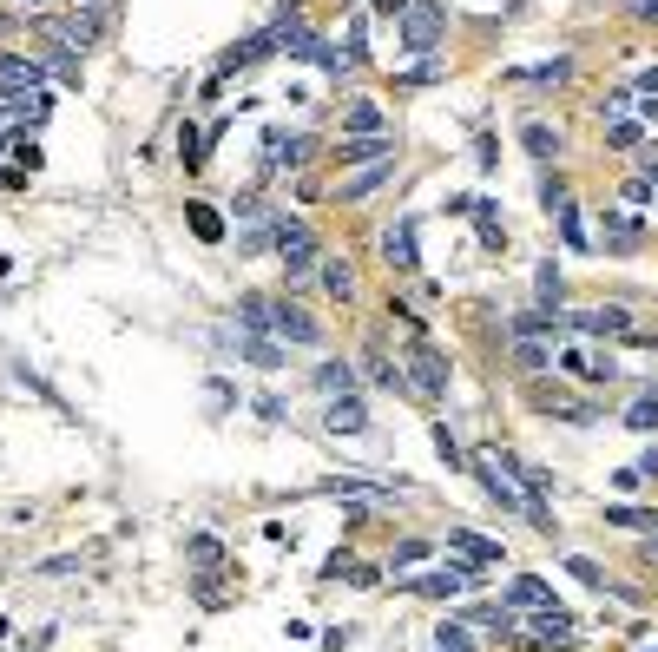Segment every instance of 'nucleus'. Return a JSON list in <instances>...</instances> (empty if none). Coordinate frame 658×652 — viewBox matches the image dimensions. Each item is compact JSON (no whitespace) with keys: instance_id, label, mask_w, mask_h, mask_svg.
<instances>
[{"instance_id":"nucleus-1","label":"nucleus","mask_w":658,"mask_h":652,"mask_svg":"<svg viewBox=\"0 0 658 652\" xmlns=\"http://www.w3.org/2000/svg\"><path fill=\"white\" fill-rule=\"evenodd\" d=\"M277 257H283V284L290 290H303L316 277V264H323V244H316V231L303 218H290V211H283L277 218Z\"/></svg>"},{"instance_id":"nucleus-2","label":"nucleus","mask_w":658,"mask_h":652,"mask_svg":"<svg viewBox=\"0 0 658 652\" xmlns=\"http://www.w3.org/2000/svg\"><path fill=\"white\" fill-rule=\"evenodd\" d=\"M408 389L415 396H448V382H455V369H448V356L428 343V336H408Z\"/></svg>"},{"instance_id":"nucleus-3","label":"nucleus","mask_w":658,"mask_h":652,"mask_svg":"<svg viewBox=\"0 0 658 652\" xmlns=\"http://www.w3.org/2000/svg\"><path fill=\"white\" fill-rule=\"evenodd\" d=\"M310 159H316V139L277 126V132L264 139V159H257V185H270V178H283V172H303Z\"/></svg>"},{"instance_id":"nucleus-4","label":"nucleus","mask_w":658,"mask_h":652,"mask_svg":"<svg viewBox=\"0 0 658 652\" xmlns=\"http://www.w3.org/2000/svg\"><path fill=\"white\" fill-rule=\"evenodd\" d=\"M270 336H277L283 350H316V343H323V323H316L303 303L270 297Z\"/></svg>"},{"instance_id":"nucleus-5","label":"nucleus","mask_w":658,"mask_h":652,"mask_svg":"<svg viewBox=\"0 0 658 652\" xmlns=\"http://www.w3.org/2000/svg\"><path fill=\"white\" fill-rule=\"evenodd\" d=\"M468 468H474V481H481V494H487V501H494L501 514H520V508H527V494H520V481H514V475H501V462H494L487 448H481V455H468Z\"/></svg>"},{"instance_id":"nucleus-6","label":"nucleus","mask_w":658,"mask_h":652,"mask_svg":"<svg viewBox=\"0 0 658 652\" xmlns=\"http://www.w3.org/2000/svg\"><path fill=\"white\" fill-rule=\"evenodd\" d=\"M441 33H448V7H441V0H408V14H402V47L428 53Z\"/></svg>"},{"instance_id":"nucleus-7","label":"nucleus","mask_w":658,"mask_h":652,"mask_svg":"<svg viewBox=\"0 0 658 652\" xmlns=\"http://www.w3.org/2000/svg\"><path fill=\"white\" fill-rule=\"evenodd\" d=\"M481 573L487 567H441V573H422V580H408V587H395V593H422V600H455V593H474L481 587Z\"/></svg>"},{"instance_id":"nucleus-8","label":"nucleus","mask_w":658,"mask_h":652,"mask_svg":"<svg viewBox=\"0 0 658 652\" xmlns=\"http://www.w3.org/2000/svg\"><path fill=\"white\" fill-rule=\"evenodd\" d=\"M40 33L60 40V47H73V53H86L99 33H106V14H99V7H79V14H66V20H40Z\"/></svg>"},{"instance_id":"nucleus-9","label":"nucleus","mask_w":658,"mask_h":652,"mask_svg":"<svg viewBox=\"0 0 658 652\" xmlns=\"http://www.w3.org/2000/svg\"><path fill=\"white\" fill-rule=\"evenodd\" d=\"M501 606H507V613H547V606H560V593H553L540 573H514L507 593H501Z\"/></svg>"},{"instance_id":"nucleus-10","label":"nucleus","mask_w":658,"mask_h":652,"mask_svg":"<svg viewBox=\"0 0 658 652\" xmlns=\"http://www.w3.org/2000/svg\"><path fill=\"white\" fill-rule=\"evenodd\" d=\"M566 330L593 336V343H612V336H626V330H632V317L619 310V303H599V310H573V317H566Z\"/></svg>"},{"instance_id":"nucleus-11","label":"nucleus","mask_w":658,"mask_h":652,"mask_svg":"<svg viewBox=\"0 0 658 652\" xmlns=\"http://www.w3.org/2000/svg\"><path fill=\"white\" fill-rule=\"evenodd\" d=\"M218 343L231 356H244V363H257V369H283V343H277V336H257V330H237L231 336V330H224Z\"/></svg>"},{"instance_id":"nucleus-12","label":"nucleus","mask_w":658,"mask_h":652,"mask_svg":"<svg viewBox=\"0 0 658 652\" xmlns=\"http://www.w3.org/2000/svg\"><path fill=\"white\" fill-rule=\"evenodd\" d=\"M599 251H612V257L645 251V218H639V211H612V218H606V238H599Z\"/></svg>"},{"instance_id":"nucleus-13","label":"nucleus","mask_w":658,"mask_h":652,"mask_svg":"<svg viewBox=\"0 0 658 652\" xmlns=\"http://www.w3.org/2000/svg\"><path fill=\"white\" fill-rule=\"evenodd\" d=\"M382 257H389L402 277H415L422 271V257H415V218H395L389 231H382Z\"/></svg>"},{"instance_id":"nucleus-14","label":"nucleus","mask_w":658,"mask_h":652,"mask_svg":"<svg viewBox=\"0 0 658 652\" xmlns=\"http://www.w3.org/2000/svg\"><path fill=\"white\" fill-rule=\"evenodd\" d=\"M448 554H461L468 567H501L507 547H501V541H487V534H474V527H455V534H448Z\"/></svg>"},{"instance_id":"nucleus-15","label":"nucleus","mask_w":658,"mask_h":652,"mask_svg":"<svg viewBox=\"0 0 658 652\" xmlns=\"http://www.w3.org/2000/svg\"><path fill=\"white\" fill-rule=\"evenodd\" d=\"M323 429L329 435H369V409H362V396H336L323 415Z\"/></svg>"},{"instance_id":"nucleus-16","label":"nucleus","mask_w":658,"mask_h":652,"mask_svg":"<svg viewBox=\"0 0 658 652\" xmlns=\"http://www.w3.org/2000/svg\"><path fill=\"white\" fill-rule=\"evenodd\" d=\"M382 159H395V139H389V132H376V139H343V145H336V165H382Z\"/></svg>"},{"instance_id":"nucleus-17","label":"nucleus","mask_w":658,"mask_h":652,"mask_svg":"<svg viewBox=\"0 0 658 652\" xmlns=\"http://www.w3.org/2000/svg\"><path fill=\"white\" fill-rule=\"evenodd\" d=\"M362 376H369V382H382V389H408V369L395 363V356L382 350V343H369V350H362Z\"/></svg>"},{"instance_id":"nucleus-18","label":"nucleus","mask_w":658,"mask_h":652,"mask_svg":"<svg viewBox=\"0 0 658 652\" xmlns=\"http://www.w3.org/2000/svg\"><path fill=\"white\" fill-rule=\"evenodd\" d=\"M40 80H47V60H20V53H0V86L40 93Z\"/></svg>"},{"instance_id":"nucleus-19","label":"nucleus","mask_w":658,"mask_h":652,"mask_svg":"<svg viewBox=\"0 0 658 652\" xmlns=\"http://www.w3.org/2000/svg\"><path fill=\"white\" fill-rule=\"evenodd\" d=\"M376 132H389L382 106H376V99H356V106L343 112V139H376Z\"/></svg>"},{"instance_id":"nucleus-20","label":"nucleus","mask_w":658,"mask_h":652,"mask_svg":"<svg viewBox=\"0 0 658 652\" xmlns=\"http://www.w3.org/2000/svg\"><path fill=\"white\" fill-rule=\"evenodd\" d=\"M507 330H514V336H540V343H553V336L566 330V310H520Z\"/></svg>"},{"instance_id":"nucleus-21","label":"nucleus","mask_w":658,"mask_h":652,"mask_svg":"<svg viewBox=\"0 0 658 652\" xmlns=\"http://www.w3.org/2000/svg\"><path fill=\"white\" fill-rule=\"evenodd\" d=\"M316 389H323L329 402H336V396H356V363H349V356H329V363L316 369Z\"/></svg>"},{"instance_id":"nucleus-22","label":"nucleus","mask_w":658,"mask_h":652,"mask_svg":"<svg viewBox=\"0 0 658 652\" xmlns=\"http://www.w3.org/2000/svg\"><path fill=\"white\" fill-rule=\"evenodd\" d=\"M389 178H395V159H382V165H362V172L349 178V185L336 191V198H343V205H356V198H369V191H382Z\"/></svg>"},{"instance_id":"nucleus-23","label":"nucleus","mask_w":658,"mask_h":652,"mask_svg":"<svg viewBox=\"0 0 658 652\" xmlns=\"http://www.w3.org/2000/svg\"><path fill=\"white\" fill-rule=\"evenodd\" d=\"M316 277H323V290H329L336 303L356 297V271H349V257H323V264H316Z\"/></svg>"},{"instance_id":"nucleus-24","label":"nucleus","mask_w":658,"mask_h":652,"mask_svg":"<svg viewBox=\"0 0 658 652\" xmlns=\"http://www.w3.org/2000/svg\"><path fill=\"white\" fill-rule=\"evenodd\" d=\"M514 80L520 86H566L573 80V60L560 53V60H540V66H514Z\"/></svg>"},{"instance_id":"nucleus-25","label":"nucleus","mask_w":658,"mask_h":652,"mask_svg":"<svg viewBox=\"0 0 658 652\" xmlns=\"http://www.w3.org/2000/svg\"><path fill=\"white\" fill-rule=\"evenodd\" d=\"M533 297H540V310H560V303H566V271L553 264V257L533 271Z\"/></svg>"},{"instance_id":"nucleus-26","label":"nucleus","mask_w":658,"mask_h":652,"mask_svg":"<svg viewBox=\"0 0 658 652\" xmlns=\"http://www.w3.org/2000/svg\"><path fill=\"white\" fill-rule=\"evenodd\" d=\"M185 224H191V238H198V244H224V211H211V205H198V198H191V205H185Z\"/></svg>"},{"instance_id":"nucleus-27","label":"nucleus","mask_w":658,"mask_h":652,"mask_svg":"<svg viewBox=\"0 0 658 652\" xmlns=\"http://www.w3.org/2000/svg\"><path fill=\"white\" fill-rule=\"evenodd\" d=\"M514 363L527 369V376H540V369H553V343H540V336H514Z\"/></svg>"},{"instance_id":"nucleus-28","label":"nucleus","mask_w":658,"mask_h":652,"mask_svg":"<svg viewBox=\"0 0 658 652\" xmlns=\"http://www.w3.org/2000/svg\"><path fill=\"white\" fill-rule=\"evenodd\" d=\"M520 145H527V152H533V159H540V165H547V159H560V132H553V126H540V119H533V126L527 132H520Z\"/></svg>"},{"instance_id":"nucleus-29","label":"nucleus","mask_w":658,"mask_h":652,"mask_svg":"<svg viewBox=\"0 0 658 652\" xmlns=\"http://www.w3.org/2000/svg\"><path fill=\"white\" fill-rule=\"evenodd\" d=\"M560 238H566V251H599V238L586 231L580 205H566V211H560Z\"/></svg>"},{"instance_id":"nucleus-30","label":"nucleus","mask_w":658,"mask_h":652,"mask_svg":"<svg viewBox=\"0 0 658 652\" xmlns=\"http://www.w3.org/2000/svg\"><path fill=\"white\" fill-rule=\"evenodd\" d=\"M474 224H481V244H487V251H507V231H501V211L487 205V198H481V205H474Z\"/></svg>"},{"instance_id":"nucleus-31","label":"nucleus","mask_w":658,"mask_h":652,"mask_svg":"<svg viewBox=\"0 0 658 652\" xmlns=\"http://www.w3.org/2000/svg\"><path fill=\"white\" fill-rule=\"evenodd\" d=\"M566 573H573V580H580V587H593V593H606V567H599V560H586V554H566L560 560Z\"/></svg>"},{"instance_id":"nucleus-32","label":"nucleus","mask_w":658,"mask_h":652,"mask_svg":"<svg viewBox=\"0 0 658 652\" xmlns=\"http://www.w3.org/2000/svg\"><path fill=\"white\" fill-rule=\"evenodd\" d=\"M435 652H474V633L461 620H441L435 626Z\"/></svg>"},{"instance_id":"nucleus-33","label":"nucleus","mask_w":658,"mask_h":652,"mask_svg":"<svg viewBox=\"0 0 658 652\" xmlns=\"http://www.w3.org/2000/svg\"><path fill=\"white\" fill-rule=\"evenodd\" d=\"M639 139H645V119H612V126H606V145H612V152H632Z\"/></svg>"},{"instance_id":"nucleus-34","label":"nucleus","mask_w":658,"mask_h":652,"mask_svg":"<svg viewBox=\"0 0 658 652\" xmlns=\"http://www.w3.org/2000/svg\"><path fill=\"white\" fill-rule=\"evenodd\" d=\"M185 554L198 560L204 573H211V567H218V560H224V541H218V534H191V541H185Z\"/></svg>"},{"instance_id":"nucleus-35","label":"nucleus","mask_w":658,"mask_h":652,"mask_svg":"<svg viewBox=\"0 0 658 652\" xmlns=\"http://www.w3.org/2000/svg\"><path fill=\"white\" fill-rule=\"evenodd\" d=\"M435 554V541H415V534H408V541H395V554H389V567L402 573V567H422V560Z\"/></svg>"},{"instance_id":"nucleus-36","label":"nucleus","mask_w":658,"mask_h":652,"mask_svg":"<svg viewBox=\"0 0 658 652\" xmlns=\"http://www.w3.org/2000/svg\"><path fill=\"white\" fill-rule=\"evenodd\" d=\"M606 521H612V527H639V534H652L658 514H652V508H626V501H619V508H606Z\"/></svg>"},{"instance_id":"nucleus-37","label":"nucleus","mask_w":658,"mask_h":652,"mask_svg":"<svg viewBox=\"0 0 658 652\" xmlns=\"http://www.w3.org/2000/svg\"><path fill=\"white\" fill-rule=\"evenodd\" d=\"M626 422H632L639 435H652V429H658V382H652V396H639V402L626 409Z\"/></svg>"},{"instance_id":"nucleus-38","label":"nucleus","mask_w":658,"mask_h":652,"mask_svg":"<svg viewBox=\"0 0 658 652\" xmlns=\"http://www.w3.org/2000/svg\"><path fill=\"white\" fill-rule=\"evenodd\" d=\"M540 205H547L553 218H560V211L573 205V191H566V178H560V172H547V178H540Z\"/></svg>"},{"instance_id":"nucleus-39","label":"nucleus","mask_w":658,"mask_h":652,"mask_svg":"<svg viewBox=\"0 0 658 652\" xmlns=\"http://www.w3.org/2000/svg\"><path fill=\"white\" fill-rule=\"evenodd\" d=\"M428 435H435V455H441V462H448V468H461V462H468V455H461V442H455V429H448V422H435V429H428Z\"/></svg>"},{"instance_id":"nucleus-40","label":"nucleus","mask_w":658,"mask_h":652,"mask_svg":"<svg viewBox=\"0 0 658 652\" xmlns=\"http://www.w3.org/2000/svg\"><path fill=\"white\" fill-rule=\"evenodd\" d=\"M435 80H441V60H428V53L402 73V86H435Z\"/></svg>"},{"instance_id":"nucleus-41","label":"nucleus","mask_w":658,"mask_h":652,"mask_svg":"<svg viewBox=\"0 0 658 652\" xmlns=\"http://www.w3.org/2000/svg\"><path fill=\"white\" fill-rule=\"evenodd\" d=\"M178 152H185V172H198V152H204V145H198V126H191V119L178 126Z\"/></svg>"},{"instance_id":"nucleus-42","label":"nucleus","mask_w":658,"mask_h":652,"mask_svg":"<svg viewBox=\"0 0 658 652\" xmlns=\"http://www.w3.org/2000/svg\"><path fill=\"white\" fill-rule=\"evenodd\" d=\"M474 159H481V172H494V165H501V139L481 132V139H474Z\"/></svg>"},{"instance_id":"nucleus-43","label":"nucleus","mask_w":658,"mask_h":652,"mask_svg":"<svg viewBox=\"0 0 658 652\" xmlns=\"http://www.w3.org/2000/svg\"><path fill=\"white\" fill-rule=\"evenodd\" d=\"M626 106H632V86H612V93H599V112H606V119H619Z\"/></svg>"},{"instance_id":"nucleus-44","label":"nucleus","mask_w":658,"mask_h":652,"mask_svg":"<svg viewBox=\"0 0 658 652\" xmlns=\"http://www.w3.org/2000/svg\"><path fill=\"white\" fill-rule=\"evenodd\" d=\"M632 93H658V66H639V73H632Z\"/></svg>"},{"instance_id":"nucleus-45","label":"nucleus","mask_w":658,"mask_h":652,"mask_svg":"<svg viewBox=\"0 0 658 652\" xmlns=\"http://www.w3.org/2000/svg\"><path fill=\"white\" fill-rule=\"evenodd\" d=\"M639 481H645L639 468H619V475H612V488H619V494H639Z\"/></svg>"},{"instance_id":"nucleus-46","label":"nucleus","mask_w":658,"mask_h":652,"mask_svg":"<svg viewBox=\"0 0 658 652\" xmlns=\"http://www.w3.org/2000/svg\"><path fill=\"white\" fill-rule=\"evenodd\" d=\"M632 20H645V27H658V0H639V7H632Z\"/></svg>"},{"instance_id":"nucleus-47","label":"nucleus","mask_w":658,"mask_h":652,"mask_svg":"<svg viewBox=\"0 0 658 652\" xmlns=\"http://www.w3.org/2000/svg\"><path fill=\"white\" fill-rule=\"evenodd\" d=\"M639 475H652V481H658V448H645V455H639Z\"/></svg>"},{"instance_id":"nucleus-48","label":"nucleus","mask_w":658,"mask_h":652,"mask_svg":"<svg viewBox=\"0 0 658 652\" xmlns=\"http://www.w3.org/2000/svg\"><path fill=\"white\" fill-rule=\"evenodd\" d=\"M645 185H652V198H658V159H652V165H645Z\"/></svg>"},{"instance_id":"nucleus-49","label":"nucleus","mask_w":658,"mask_h":652,"mask_svg":"<svg viewBox=\"0 0 658 652\" xmlns=\"http://www.w3.org/2000/svg\"><path fill=\"white\" fill-rule=\"evenodd\" d=\"M14 20H20V14H0V40H7V33H14Z\"/></svg>"},{"instance_id":"nucleus-50","label":"nucleus","mask_w":658,"mask_h":652,"mask_svg":"<svg viewBox=\"0 0 658 652\" xmlns=\"http://www.w3.org/2000/svg\"><path fill=\"white\" fill-rule=\"evenodd\" d=\"M7 152H14V145H7V132H0V165H7Z\"/></svg>"},{"instance_id":"nucleus-51","label":"nucleus","mask_w":658,"mask_h":652,"mask_svg":"<svg viewBox=\"0 0 658 652\" xmlns=\"http://www.w3.org/2000/svg\"><path fill=\"white\" fill-rule=\"evenodd\" d=\"M20 7H40V0H20Z\"/></svg>"}]
</instances>
